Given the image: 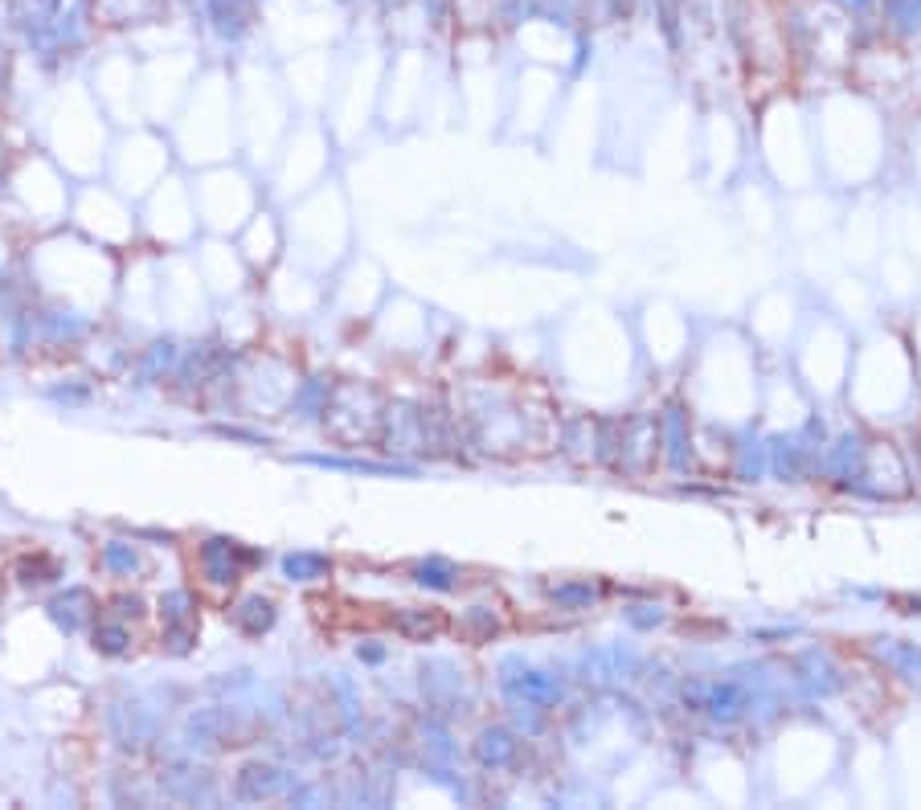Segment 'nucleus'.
I'll use <instances>...</instances> for the list:
<instances>
[{
    "label": "nucleus",
    "mask_w": 921,
    "mask_h": 810,
    "mask_svg": "<svg viewBox=\"0 0 921 810\" xmlns=\"http://www.w3.org/2000/svg\"><path fill=\"white\" fill-rule=\"evenodd\" d=\"M185 737L193 745H246L254 737V720L238 708H201L185 720Z\"/></svg>",
    "instance_id": "obj_1"
},
{
    "label": "nucleus",
    "mask_w": 921,
    "mask_h": 810,
    "mask_svg": "<svg viewBox=\"0 0 921 810\" xmlns=\"http://www.w3.org/2000/svg\"><path fill=\"white\" fill-rule=\"evenodd\" d=\"M160 790L172 802H209V770L189 761H172L160 770Z\"/></svg>",
    "instance_id": "obj_2"
},
{
    "label": "nucleus",
    "mask_w": 921,
    "mask_h": 810,
    "mask_svg": "<svg viewBox=\"0 0 921 810\" xmlns=\"http://www.w3.org/2000/svg\"><path fill=\"white\" fill-rule=\"evenodd\" d=\"M5 13L37 45L41 37L54 29V21L62 17V0H5Z\"/></svg>",
    "instance_id": "obj_3"
},
{
    "label": "nucleus",
    "mask_w": 921,
    "mask_h": 810,
    "mask_svg": "<svg viewBox=\"0 0 921 810\" xmlns=\"http://www.w3.org/2000/svg\"><path fill=\"white\" fill-rule=\"evenodd\" d=\"M160 614H164V622H168V635H164L168 651H172V655H185V651H189V639H193V594H185V590L164 594V598H160Z\"/></svg>",
    "instance_id": "obj_4"
},
{
    "label": "nucleus",
    "mask_w": 921,
    "mask_h": 810,
    "mask_svg": "<svg viewBox=\"0 0 921 810\" xmlns=\"http://www.w3.org/2000/svg\"><path fill=\"white\" fill-rule=\"evenodd\" d=\"M242 561L246 553H238V545H230V540H205L201 545V573L209 577V585H234Z\"/></svg>",
    "instance_id": "obj_5"
},
{
    "label": "nucleus",
    "mask_w": 921,
    "mask_h": 810,
    "mask_svg": "<svg viewBox=\"0 0 921 810\" xmlns=\"http://www.w3.org/2000/svg\"><path fill=\"white\" fill-rule=\"evenodd\" d=\"M287 786V774L275 770V765H246L234 782V794L242 802H258V798H275Z\"/></svg>",
    "instance_id": "obj_6"
},
{
    "label": "nucleus",
    "mask_w": 921,
    "mask_h": 810,
    "mask_svg": "<svg viewBox=\"0 0 921 810\" xmlns=\"http://www.w3.org/2000/svg\"><path fill=\"white\" fill-rule=\"evenodd\" d=\"M160 13V0H95V17L107 25H140Z\"/></svg>",
    "instance_id": "obj_7"
},
{
    "label": "nucleus",
    "mask_w": 921,
    "mask_h": 810,
    "mask_svg": "<svg viewBox=\"0 0 921 810\" xmlns=\"http://www.w3.org/2000/svg\"><path fill=\"white\" fill-rule=\"evenodd\" d=\"M91 610H95V598L86 594V590H66L62 598L50 602V618L66 630V635H74V630L91 618Z\"/></svg>",
    "instance_id": "obj_8"
},
{
    "label": "nucleus",
    "mask_w": 921,
    "mask_h": 810,
    "mask_svg": "<svg viewBox=\"0 0 921 810\" xmlns=\"http://www.w3.org/2000/svg\"><path fill=\"white\" fill-rule=\"evenodd\" d=\"M209 17H213V29L222 37H242L246 21H250V9H246V0H209Z\"/></svg>",
    "instance_id": "obj_9"
},
{
    "label": "nucleus",
    "mask_w": 921,
    "mask_h": 810,
    "mask_svg": "<svg viewBox=\"0 0 921 810\" xmlns=\"http://www.w3.org/2000/svg\"><path fill=\"white\" fill-rule=\"evenodd\" d=\"M271 602H262V598H246L238 610H234V622L242 626V630H250V635H258V630H267L271 626Z\"/></svg>",
    "instance_id": "obj_10"
},
{
    "label": "nucleus",
    "mask_w": 921,
    "mask_h": 810,
    "mask_svg": "<svg viewBox=\"0 0 921 810\" xmlns=\"http://www.w3.org/2000/svg\"><path fill=\"white\" fill-rule=\"evenodd\" d=\"M95 647H99L103 655H123V651L131 647V630H127L123 622H99V630H95Z\"/></svg>",
    "instance_id": "obj_11"
},
{
    "label": "nucleus",
    "mask_w": 921,
    "mask_h": 810,
    "mask_svg": "<svg viewBox=\"0 0 921 810\" xmlns=\"http://www.w3.org/2000/svg\"><path fill=\"white\" fill-rule=\"evenodd\" d=\"M103 565L111 573L131 577V573L140 569V557H136V549H131V545H123V540H111V545H103Z\"/></svg>",
    "instance_id": "obj_12"
},
{
    "label": "nucleus",
    "mask_w": 921,
    "mask_h": 810,
    "mask_svg": "<svg viewBox=\"0 0 921 810\" xmlns=\"http://www.w3.org/2000/svg\"><path fill=\"white\" fill-rule=\"evenodd\" d=\"M17 573H21L25 585H33V581H54V577H58V565H54L50 557H25V561L17 565Z\"/></svg>",
    "instance_id": "obj_13"
},
{
    "label": "nucleus",
    "mask_w": 921,
    "mask_h": 810,
    "mask_svg": "<svg viewBox=\"0 0 921 810\" xmlns=\"http://www.w3.org/2000/svg\"><path fill=\"white\" fill-rule=\"evenodd\" d=\"M320 569H324V561H320V557H287V573H295V577L320 573Z\"/></svg>",
    "instance_id": "obj_14"
}]
</instances>
